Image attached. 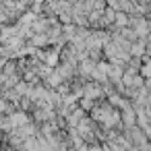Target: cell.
<instances>
[{"label":"cell","instance_id":"6","mask_svg":"<svg viewBox=\"0 0 151 151\" xmlns=\"http://www.w3.org/2000/svg\"><path fill=\"white\" fill-rule=\"evenodd\" d=\"M4 108H6V104H4V101H0V112H2Z\"/></svg>","mask_w":151,"mask_h":151},{"label":"cell","instance_id":"3","mask_svg":"<svg viewBox=\"0 0 151 151\" xmlns=\"http://www.w3.org/2000/svg\"><path fill=\"white\" fill-rule=\"evenodd\" d=\"M46 60H48V66H54V64H56V60H58V52H54V54H50V56H48Z\"/></svg>","mask_w":151,"mask_h":151},{"label":"cell","instance_id":"4","mask_svg":"<svg viewBox=\"0 0 151 151\" xmlns=\"http://www.w3.org/2000/svg\"><path fill=\"white\" fill-rule=\"evenodd\" d=\"M116 23H118V25H126V23H128L126 15H116Z\"/></svg>","mask_w":151,"mask_h":151},{"label":"cell","instance_id":"2","mask_svg":"<svg viewBox=\"0 0 151 151\" xmlns=\"http://www.w3.org/2000/svg\"><path fill=\"white\" fill-rule=\"evenodd\" d=\"M25 147H27V151H40V145H37V141H33V139H29V141L25 143Z\"/></svg>","mask_w":151,"mask_h":151},{"label":"cell","instance_id":"1","mask_svg":"<svg viewBox=\"0 0 151 151\" xmlns=\"http://www.w3.org/2000/svg\"><path fill=\"white\" fill-rule=\"evenodd\" d=\"M9 122H11V126H17V124H25V122H27V116H25L23 112H19V114H13Z\"/></svg>","mask_w":151,"mask_h":151},{"label":"cell","instance_id":"5","mask_svg":"<svg viewBox=\"0 0 151 151\" xmlns=\"http://www.w3.org/2000/svg\"><path fill=\"white\" fill-rule=\"evenodd\" d=\"M81 106H83V108H91V99H87V97H85V99L81 101Z\"/></svg>","mask_w":151,"mask_h":151},{"label":"cell","instance_id":"7","mask_svg":"<svg viewBox=\"0 0 151 151\" xmlns=\"http://www.w3.org/2000/svg\"><path fill=\"white\" fill-rule=\"evenodd\" d=\"M91 151H101V149H99V147H93V149H91Z\"/></svg>","mask_w":151,"mask_h":151}]
</instances>
